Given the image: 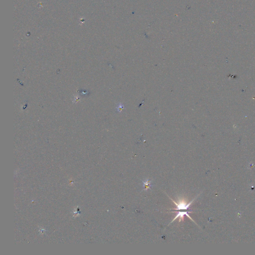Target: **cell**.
<instances>
[{
  "instance_id": "3957f363",
  "label": "cell",
  "mask_w": 255,
  "mask_h": 255,
  "mask_svg": "<svg viewBox=\"0 0 255 255\" xmlns=\"http://www.w3.org/2000/svg\"><path fill=\"white\" fill-rule=\"evenodd\" d=\"M152 181V180H150V179H148L146 181H142V182L143 183L144 190H147L148 189H151V187L153 186V185L151 184Z\"/></svg>"
},
{
  "instance_id": "7a4b0ae2",
  "label": "cell",
  "mask_w": 255,
  "mask_h": 255,
  "mask_svg": "<svg viewBox=\"0 0 255 255\" xmlns=\"http://www.w3.org/2000/svg\"><path fill=\"white\" fill-rule=\"evenodd\" d=\"M171 212H175V213H177V214H176V216H175V218L173 219L172 221L171 222V223H172L173 221H175V220H177V218H179V222L183 221V220H184V216H187V217H188V218H189L192 221H194L190 217V215H189V213H191V211H174V212H173V211H171Z\"/></svg>"
},
{
  "instance_id": "6da1fadb",
  "label": "cell",
  "mask_w": 255,
  "mask_h": 255,
  "mask_svg": "<svg viewBox=\"0 0 255 255\" xmlns=\"http://www.w3.org/2000/svg\"><path fill=\"white\" fill-rule=\"evenodd\" d=\"M196 198H194L190 202H187V201L184 198H181L178 200L177 202L175 201L174 200H173L171 198V199L172 200V201L176 205V208L173 209V210H187V211H192L191 210H190V205H191L192 203H193L194 200H195Z\"/></svg>"
}]
</instances>
